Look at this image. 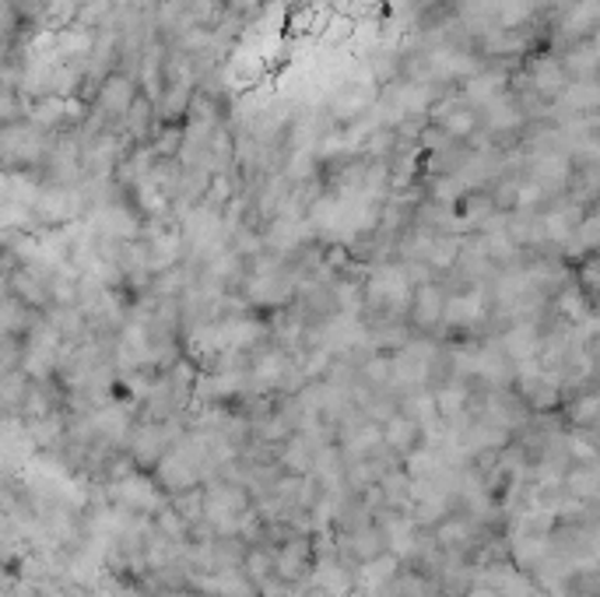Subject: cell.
I'll use <instances>...</instances> for the list:
<instances>
[{
    "instance_id": "obj_1",
    "label": "cell",
    "mask_w": 600,
    "mask_h": 597,
    "mask_svg": "<svg viewBox=\"0 0 600 597\" xmlns=\"http://www.w3.org/2000/svg\"><path fill=\"white\" fill-rule=\"evenodd\" d=\"M446 285L443 281H425V285H414L411 303H408V327L414 335L432 338L443 324V309H446Z\"/></svg>"
},
{
    "instance_id": "obj_2",
    "label": "cell",
    "mask_w": 600,
    "mask_h": 597,
    "mask_svg": "<svg viewBox=\"0 0 600 597\" xmlns=\"http://www.w3.org/2000/svg\"><path fill=\"white\" fill-rule=\"evenodd\" d=\"M28 98L19 89H0V127H14L28 120Z\"/></svg>"
}]
</instances>
